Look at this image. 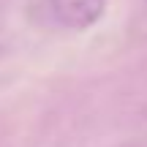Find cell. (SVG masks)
I'll list each match as a JSON object with an SVG mask.
<instances>
[{
    "label": "cell",
    "mask_w": 147,
    "mask_h": 147,
    "mask_svg": "<svg viewBox=\"0 0 147 147\" xmlns=\"http://www.w3.org/2000/svg\"><path fill=\"white\" fill-rule=\"evenodd\" d=\"M106 0H49V14L60 27L87 30L104 16Z\"/></svg>",
    "instance_id": "cell-1"
}]
</instances>
